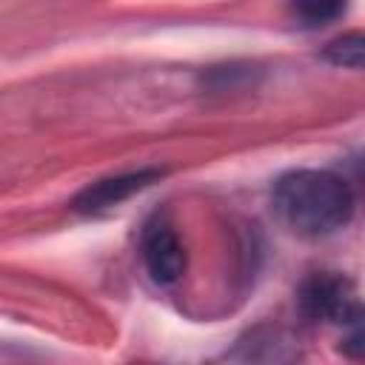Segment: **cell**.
I'll list each match as a JSON object with an SVG mask.
<instances>
[{
    "instance_id": "2",
    "label": "cell",
    "mask_w": 365,
    "mask_h": 365,
    "mask_svg": "<svg viewBox=\"0 0 365 365\" xmlns=\"http://www.w3.org/2000/svg\"><path fill=\"white\" fill-rule=\"evenodd\" d=\"M297 302H299V311L317 322L322 319L334 325H359L362 319L354 282L334 271H317L308 279H302Z\"/></svg>"
},
{
    "instance_id": "3",
    "label": "cell",
    "mask_w": 365,
    "mask_h": 365,
    "mask_svg": "<svg viewBox=\"0 0 365 365\" xmlns=\"http://www.w3.org/2000/svg\"><path fill=\"white\" fill-rule=\"evenodd\" d=\"M165 174V168H137V171H125V174H114V177H103L88 182L71 202L74 211L80 214H100L108 211L125 200H131L134 194H140L143 188L154 185L160 177Z\"/></svg>"
},
{
    "instance_id": "6",
    "label": "cell",
    "mask_w": 365,
    "mask_h": 365,
    "mask_svg": "<svg viewBox=\"0 0 365 365\" xmlns=\"http://www.w3.org/2000/svg\"><path fill=\"white\" fill-rule=\"evenodd\" d=\"M362 54H365V40H362V31H348L336 40H331L322 51V57L334 66H342V68H362Z\"/></svg>"
},
{
    "instance_id": "1",
    "label": "cell",
    "mask_w": 365,
    "mask_h": 365,
    "mask_svg": "<svg viewBox=\"0 0 365 365\" xmlns=\"http://www.w3.org/2000/svg\"><path fill=\"white\" fill-rule=\"evenodd\" d=\"M271 205L279 222L297 237H328L354 217V188L345 177L319 168H297L274 182Z\"/></svg>"
},
{
    "instance_id": "5",
    "label": "cell",
    "mask_w": 365,
    "mask_h": 365,
    "mask_svg": "<svg viewBox=\"0 0 365 365\" xmlns=\"http://www.w3.org/2000/svg\"><path fill=\"white\" fill-rule=\"evenodd\" d=\"M291 9L305 26L317 29L339 20L348 11V0H291Z\"/></svg>"
},
{
    "instance_id": "4",
    "label": "cell",
    "mask_w": 365,
    "mask_h": 365,
    "mask_svg": "<svg viewBox=\"0 0 365 365\" xmlns=\"http://www.w3.org/2000/svg\"><path fill=\"white\" fill-rule=\"evenodd\" d=\"M143 262L145 271L154 282L160 285H171L182 277L185 271V248L180 234L165 222V220H154L145 225L143 231Z\"/></svg>"
}]
</instances>
